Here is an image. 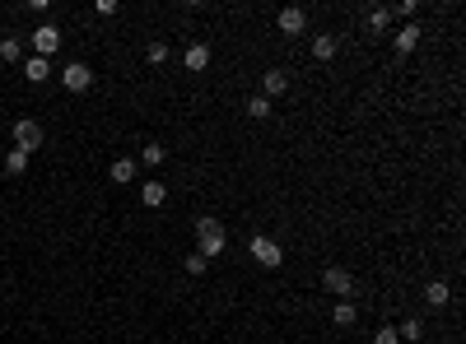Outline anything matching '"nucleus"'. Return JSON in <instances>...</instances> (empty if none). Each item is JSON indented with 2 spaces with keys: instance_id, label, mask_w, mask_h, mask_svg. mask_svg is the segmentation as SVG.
I'll use <instances>...</instances> for the list:
<instances>
[{
  "instance_id": "nucleus-12",
  "label": "nucleus",
  "mask_w": 466,
  "mask_h": 344,
  "mask_svg": "<svg viewBox=\"0 0 466 344\" xmlns=\"http://www.w3.org/2000/svg\"><path fill=\"white\" fill-rule=\"evenodd\" d=\"M168 200V186L164 182H140V205H149V210H159Z\"/></svg>"
},
{
  "instance_id": "nucleus-11",
  "label": "nucleus",
  "mask_w": 466,
  "mask_h": 344,
  "mask_svg": "<svg viewBox=\"0 0 466 344\" xmlns=\"http://www.w3.org/2000/svg\"><path fill=\"white\" fill-rule=\"evenodd\" d=\"M135 172H140V167H135V158H117V163L108 167V177L117 182V186H131V182H135Z\"/></svg>"
},
{
  "instance_id": "nucleus-21",
  "label": "nucleus",
  "mask_w": 466,
  "mask_h": 344,
  "mask_svg": "<svg viewBox=\"0 0 466 344\" xmlns=\"http://www.w3.org/2000/svg\"><path fill=\"white\" fill-rule=\"evenodd\" d=\"M144 61H149V66H164V61H168V42H149V47H144Z\"/></svg>"
},
{
  "instance_id": "nucleus-8",
  "label": "nucleus",
  "mask_w": 466,
  "mask_h": 344,
  "mask_svg": "<svg viewBox=\"0 0 466 344\" xmlns=\"http://www.w3.org/2000/svg\"><path fill=\"white\" fill-rule=\"evenodd\" d=\"M280 93H289V75L285 70H266V75H261V98H280Z\"/></svg>"
},
{
  "instance_id": "nucleus-1",
  "label": "nucleus",
  "mask_w": 466,
  "mask_h": 344,
  "mask_svg": "<svg viewBox=\"0 0 466 344\" xmlns=\"http://www.w3.org/2000/svg\"><path fill=\"white\" fill-rule=\"evenodd\" d=\"M196 251L205 256V261H220V256L229 251V228H224L220 219H196Z\"/></svg>"
},
{
  "instance_id": "nucleus-13",
  "label": "nucleus",
  "mask_w": 466,
  "mask_h": 344,
  "mask_svg": "<svg viewBox=\"0 0 466 344\" xmlns=\"http://www.w3.org/2000/svg\"><path fill=\"white\" fill-rule=\"evenodd\" d=\"M424 302H429V307H448V302H453V289H448L443 279H433V284H424Z\"/></svg>"
},
{
  "instance_id": "nucleus-15",
  "label": "nucleus",
  "mask_w": 466,
  "mask_h": 344,
  "mask_svg": "<svg viewBox=\"0 0 466 344\" xmlns=\"http://www.w3.org/2000/svg\"><path fill=\"white\" fill-rule=\"evenodd\" d=\"M355 316H359L355 302H336V307H331V326H341V331H350V326H355Z\"/></svg>"
},
{
  "instance_id": "nucleus-27",
  "label": "nucleus",
  "mask_w": 466,
  "mask_h": 344,
  "mask_svg": "<svg viewBox=\"0 0 466 344\" xmlns=\"http://www.w3.org/2000/svg\"><path fill=\"white\" fill-rule=\"evenodd\" d=\"M392 14H401V19H411V14H415V0H397V10H392Z\"/></svg>"
},
{
  "instance_id": "nucleus-3",
  "label": "nucleus",
  "mask_w": 466,
  "mask_h": 344,
  "mask_svg": "<svg viewBox=\"0 0 466 344\" xmlns=\"http://www.w3.org/2000/svg\"><path fill=\"white\" fill-rule=\"evenodd\" d=\"M322 289L336 293V298H350V293H355V275H350L345 266H326L322 270Z\"/></svg>"
},
{
  "instance_id": "nucleus-6",
  "label": "nucleus",
  "mask_w": 466,
  "mask_h": 344,
  "mask_svg": "<svg viewBox=\"0 0 466 344\" xmlns=\"http://www.w3.org/2000/svg\"><path fill=\"white\" fill-rule=\"evenodd\" d=\"M28 42H33V52L47 61V56L61 47V28H56V23H42V28H33V33H28Z\"/></svg>"
},
{
  "instance_id": "nucleus-7",
  "label": "nucleus",
  "mask_w": 466,
  "mask_h": 344,
  "mask_svg": "<svg viewBox=\"0 0 466 344\" xmlns=\"http://www.w3.org/2000/svg\"><path fill=\"white\" fill-rule=\"evenodd\" d=\"M275 23H280V33H285V37H299L303 28H308V14L289 5V10H280V14H275Z\"/></svg>"
},
{
  "instance_id": "nucleus-24",
  "label": "nucleus",
  "mask_w": 466,
  "mask_h": 344,
  "mask_svg": "<svg viewBox=\"0 0 466 344\" xmlns=\"http://www.w3.org/2000/svg\"><path fill=\"white\" fill-rule=\"evenodd\" d=\"M392 23V10H368V28H387Z\"/></svg>"
},
{
  "instance_id": "nucleus-10",
  "label": "nucleus",
  "mask_w": 466,
  "mask_h": 344,
  "mask_svg": "<svg viewBox=\"0 0 466 344\" xmlns=\"http://www.w3.org/2000/svg\"><path fill=\"white\" fill-rule=\"evenodd\" d=\"M420 37H424V33H420V23H406V28L392 37V42H397V56H411L415 47H420Z\"/></svg>"
},
{
  "instance_id": "nucleus-2",
  "label": "nucleus",
  "mask_w": 466,
  "mask_h": 344,
  "mask_svg": "<svg viewBox=\"0 0 466 344\" xmlns=\"http://www.w3.org/2000/svg\"><path fill=\"white\" fill-rule=\"evenodd\" d=\"M247 247H252V261H256V266H266V270H275L280 261H285V251H280L275 237H261V233H256Z\"/></svg>"
},
{
  "instance_id": "nucleus-14",
  "label": "nucleus",
  "mask_w": 466,
  "mask_h": 344,
  "mask_svg": "<svg viewBox=\"0 0 466 344\" xmlns=\"http://www.w3.org/2000/svg\"><path fill=\"white\" fill-rule=\"evenodd\" d=\"M23 75H28V84H42V79H52V66H47L42 56H28V66H23Z\"/></svg>"
},
{
  "instance_id": "nucleus-20",
  "label": "nucleus",
  "mask_w": 466,
  "mask_h": 344,
  "mask_svg": "<svg viewBox=\"0 0 466 344\" xmlns=\"http://www.w3.org/2000/svg\"><path fill=\"white\" fill-rule=\"evenodd\" d=\"M182 270H187V275H205V270H210V261H205L200 251H191L187 261H182Z\"/></svg>"
},
{
  "instance_id": "nucleus-23",
  "label": "nucleus",
  "mask_w": 466,
  "mask_h": 344,
  "mask_svg": "<svg viewBox=\"0 0 466 344\" xmlns=\"http://www.w3.org/2000/svg\"><path fill=\"white\" fill-rule=\"evenodd\" d=\"M164 158H168V154H164V145H144V149H140V163H149V167H159Z\"/></svg>"
},
{
  "instance_id": "nucleus-5",
  "label": "nucleus",
  "mask_w": 466,
  "mask_h": 344,
  "mask_svg": "<svg viewBox=\"0 0 466 344\" xmlns=\"http://www.w3.org/2000/svg\"><path fill=\"white\" fill-rule=\"evenodd\" d=\"M14 145H19L23 154H33V149H42V126H38L33 117H23V121H14Z\"/></svg>"
},
{
  "instance_id": "nucleus-16",
  "label": "nucleus",
  "mask_w": 466,
  "mask_h": 344,
  "mask_svg": "<svg viewBox=\"0 0 466 344\" xmlns=\"http://www.w3.org/2000/svg\"><path fill=\"white\" fill-rule=\"evenodd\" d=\"M341 52V42H336L331 33H322V37H312V56H317V61H331V56Z\"/></svg>"
},
{
  "instance_id": "nucleus-17",
  "label": "nucleus",
  "mask_w": 466,
  "mask_h": 344,
  "mask_svg": "<svg viewBox=\"0 0 466 344\" xmlns=\"http://www.w3.org/2000/svg\"><path fill=\"white\" fill-rule=\"evenodd\" d=\"M0 61H23V42H19V37H0Z\"/></svg>"
},
{
  "instance_id": "nucleus-9",
  "label": "nucleus",
  "mask_w": 466,
  "mask_h": 344,
  "mask_svg": "<svg viewBox=\"0 0 466 344\" xmlns=\"http://www.w3.org/2000/svg\"><path fill=\"white\" fill-rule=\"evenodd\" d=\"M182 66H187L191 75H200V70L210 66V47H205V42H191L187 52H182Z\"/></svg>"
},
{
  "instance_id": "nucleus-26",
  "label": "nucleus",
  "mask_w": 466,
  "mask_h": 344,
  "mask_svg": "<svg viewBox=\"0 0 466 344\" xmlns=\"http://www.w3.org/2000/svg\"><path fill=\"white\" fill-rule=\"evenodd\" d=\"M373 344H401V340H397V326H382V331L373 335Z\"/></svg>"
},
{
  "instance_id": "nucleus-18",
  "label": "nucleus",
  "mask_w": 466,
  "mask_h": 344,
  "mask_svg": "<svg viewBox=\"0 0 466 344\" xmlns=\"http://www.w3.org/2000/svg\"><path fill=\"white\" fill-rule=\"evenodd\" d=\"M397 340H424L420 316H406V321H401V331H397Z\"/></svg>"
},
{
  "instance_id": "nucleus-22",
  "label": "nucleus",
  "mask_w": 466,
  "mask_h": 344,
  "mask_svg": "<svg viewBox=\"0 0 466 344\" xmlns=\"http://www.w3.org/2000/svg\"><path fill=\"white\" fill-rule=\"evenodd\" d=\"M247 112H252L256 121H266V117H271V98H261V93H256V98H247Z\"/></svg>"
},
{
  "instance_id": "nucleus-25",
  "label": "nucleus",
  "mask_w": 466,
  "mask_h": 344,
  "mask_svg": "<svg viewBox=\"0 0 466 344\" xmlns=\"http://www.w3.org/2000/svg\"><path fill=\"white\" fill-rule=\"evenodd\" d=\"M93 14H98V19H112V14H117V0H93Z\"/></svg>"
},
{
  "instance_id": "nucleus-4",
  "label": "nucleus",
  "mask_w": 466,
  "mask_h": 344,
  "mask_svg": "<svg viewBox=\"0 0 466 344\" xmlns=\"http://www.w3.org/2000/svg\"><path fill=\"white\" fill-rule=\"evenodd\" d=\"M61 84H66L70 93H89L93 89V70L84 66V61H70V66L61 70Z\"/></svg>"
},
{
  "instance_id": "nucleus-19",
  "label": "nucleus",
  "mask_w": 466,
  "mask_h": 344,
  "mask_svg": "<svg viewBox=\"0 0 466 344\" xmlns=\"http://www.w3.org/2000/svg\"><path fill=\"white\" fill-rule=\"evenodd\" d=\"M23 167H28V154H23V149H10V154H5V172H14V177H19Z\"/></svg>"
}]
</instances>
